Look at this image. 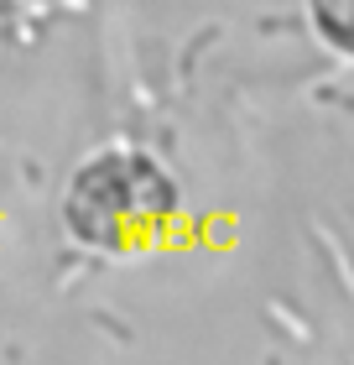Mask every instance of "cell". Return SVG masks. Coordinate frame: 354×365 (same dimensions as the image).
<instances>
[{"label": "cell", "mask_w": 354, "mask_h": 365, "mask_svg": "<svg viewBox=\"0 0 354 365\" xmlns=\"http://www.w3.org/2000/svg\"><path fill=\"white\" fill-rule=\"evenodd\" d=\"M182 220L177 178L141 146H99L68 173L63 188V230L105 256H130L162 245Z\"/></svg>", "instance_id": "obj_1"}, {"label": "cell", "mask_w": 354, "mask_h": 365, "mask_svg": "<svg viewBox=\"0 0 354 365\" xmlns=\"http://www.w3.org/2000/svg\"><path fill=\"white\" fill-rule=\"evenodd\" d=\"M302 6H308V21L323 37V47L354 63V0H302Z\"/></svg>", "instance_id": "obj_2"}]
</instances>
